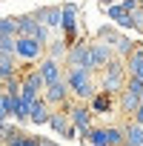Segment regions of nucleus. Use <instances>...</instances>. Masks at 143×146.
Here are the masks:
<instances>
[{"mask_svg":"<svg viewBox=\"0 0 143 146\" xmlns=\"http://www.w3.org/2000/svg\"><path fill=\"white\" fill-rule=\"evenodd\" d=\"M43 54H46V46L40 40L20 37V35L15 37V57H17V63H37Z\"/></svg>","mask_w":143,"mask_h":146,"instance_id":"5","label":"nucleus"},{"mask_svg":"<svg viewBox=\"0 0 143 146\" xmlns=\"http://www.w3.org/2000/svg\"><path fill=\"white\" fill-rule=\"evenodd\" d=\"M40 95H43V100H46L52 109H63V106L72 100L69 86H66V80H63V78H60V80H54V83H46V89H43Z\"/></svg>","mask_w":143,"mask_h":146,"instance_id":"7","label":"nucleus"},{"mask_svg":"<svg viewBox=\"0 0 143 146\" xmlns=\"http://www.w3.org/2000/svg\"><path fill=\"white\" fill-rule=\"evenodd\" d=\"M126 63H123V57H112L100 72H97V89L100 92H109V95H120L123 92V86H126Z\"/></svg>","mask_w":143,"mask_h":146,"instance_id":"2","label":"nucleus"},{"mask_svg":"<svg viewBox=\"0 0 143 146\" xmlns=\"http://www.w3.org/2000/svg\"><path fill=\"white\" fill-rule=\"evenodd\" d=\"M132 49H134V40H132L129 35H123V32H120V37L112 43V52H115V57H126Z\"/></svg>","mask_w":143,"mask_h":146,"instance_id":"20","label":"nucleus"},{"mask_svg":"<svg viewBox=\"0 0 143 146\" xmlns=\"http://www.w3.org/2000/svg\"><path fill=\"white\" fill-rule=\"evenodd\" d=\"M0 92H3V83H0Z\"/></svg>","mask_w":143,"mask_h":146,"instance_id":"35","label":"nucleus"},{"mask_svg":"<svg viewBox=\"0 0 143 146\" xmlns=\"http://www.w3.org/2000/svg\"><path fill=\"white\" fill-rule=\"evenodd\" d=\"M60 32H63V40L72 46L80 40V26H77V17H80V9L77 3H63L60 6Z\"/></svg>","mask_w":143,"mask_h":146,"instance_id":"3","label":"nucleus"},{"mask_svg":"<svg viewBox=\"0 0 143 146\" xmlns=\"http://www.w3.org/2000/svg\"><path fill=\"white\" fill-rule=\"evenodd\" d=\"M60 137H66V140H75V137H80V129H77L75 123H69V126H66V132H63Z\"/></svg>","mask_w":143,"mask_h":146,"instance_id":"29","label":"nucleus"},{"mask_svg":"<svg viewBox=\"0 0 143 146\" xmlns=\"http://www.w3.org/2000/svg\"><path fill=\"white\" fill-rule=\"evenodd\" d=\"M20 135H23L20 126H15V123H9V120L0 123V143H9V140H15V137H20Z\"/></svg>","mask_w":143,"mask_h":146,"instance_id":"22","label":"nucleus"},{"mask_svg":"<svg viewBox=\"0 0 143 146\" xmlns=\"http://www.w3.org/2000/svg\"><path fill=\"white\" fill-rule=\"evenodd\" d=\"M117 37H120V29H117L115 23H106V26H100V29L95 32V40H100V43H109V46H112Z\"/></svg>","mask_w":143,"mask_h":146,"instance_id":"19","label":"nucleus"},{"mask_svg":"<svg viewBox=\"0 0 143 146\" xmlns=\"http://www.w3.org/2000/svg\"><path fill=\"white\" fill-rule=\"evenodd\" d=\"M83 140H89L92 146H106V126H89Z\"/></svg>","mask_w":143,"mask_h":146,"instance_id":"21","label":"nucleus"},{"mask_svg":"<svg viewBox=\"0 0 143 146\" xmlns=\"http://www.w3.org/2000/svg\"><path fill=\"white\" fill-rule=\"evenodd\" d=\"M3 120H9V115H6V109H3V103H0V123Z\"/></svg>","mask_w":143,"mask_h":146,"instance_id":"34","label":"nucleus"},{"mask_svg":"<svg viewBox=\"0 0 143 146\" xmlns=\"http://www.w3.org/2000/svg\"><path fill=\"white\" fill-rule=\"evenodd\" d=\"M17 69H20V63H17L15 54H0V83L9 80V78H15Z\"/></svg>","mask_w":143,"mask_h":146,"instance_id":"15","label":"nucleus"},{"mask_svg":"<svg viewBox=\"0 0 143 146\" xmlns=\"http://www.w3.org/2000/svg\"><path fill=\"white\" fill-rule=\"evenodd\" d=\"M66 49H69V43L63 40V35H60V37H52V40L46 43V54L54 57V60H63V57H66Z\"/></svg>","mask_w":143,"mask_h":146,"instance_id":"18","label":"nucleus"},{"mask_svg":"<svg viewBox=\"0 0 143 146\" xmlns=\"http://www.w3.org/2000/svg\"><path fill=\"white\" fill-rule=\"evenodd\" d=\"M126 63V75L129 78H140L143 80V43H134V49L123 57Z\"/></svg>","mask_w":143,"mask_h":146,"instance_id":"11","label":"nucleus"},{"mask_svg":"<svg viewBox=\"0 0 143 146\" xmlns=\"http://www.w3.org/2000/svg\"><path fill=\"white\" fill-rule=\"evenodd\" d=\"M123 126H106V146H123Z\"/></svg>","mask_w":143,"mask_h":146,"instance_id":"23","label":"nucleus"},{"mask_svg":"<svg viewBox=\"0 0 143 146\" xmlns=\"http://www.w3.org/2000/svg\"><path fill=\"white\" fill-rule=\"evenodd\" d=\"M89 109H92V115H112V112H117V100H115V95L97 89L89 100Z\"/></svg>","mask_w":143,"mask_h":146,"instance_id":"10","label":"nucleus"},{"mask_svg":"<svg viewBox=\"0 0 143 146\" xmlns=\"http://www.w3.org/2000/svg\"><path fill=\"white\" fill-rule=\"evenodd\" d=\"M115 57V52H112V46L109 43H100V40H89V69L92 72H100L109 60Z\"/></svg>","mask_w":143,"mask_h":146,"instance_id":"8","label":"nucleus"},{"mask_svg":"<svg viewBox=\"0 0 143 146\" xmlns=\"http://www.w3.org/2000/svg\"><path fill=\"white\" fill-rule=\"evenodd\" d=\"M97 3H100V6L106 9V6H112V3H120V0H97Z\"/></svg>","mask_w":143,"mask_h":146,"instance_id":"33","label":"nucleus"},{"mask_svg":"<svg viewBox=\"0 0 143 146\" xmlns=\"http://www.w3.org/2000/svg\"><path fill=\"white\" fill-rule=\"evenodd\" d=\"M120 6H123L126 12H132V9H137V6H140V0H120Z\"/></svg>","mask_w":143,"mask_h":146,"instance_id":"30","label":"nucleus"},{"mask_svg":"<svg viewBox=\"0 0 143 146\" xmlns=\"http://www.w3.org/2000/svg\"><path fill=\"white\" fill-rule=\"evenodd\" d=\"M63 112L69 115V123H75V126L80 129V137L89 132V126H95V123H92V120H95V115H92L89 103H83V100H75V98H72V100L63 106Z\"/></svg>","mask_w":143,"mask_h":146,"instance_id":"4","label":"nucleus"},{"mask_svg":"<svg viewBox=\"0 0 143 146\" xmlns=\"http://www.w3.org/2000/svg\"><path fill=\"white\" fill-rule=\"evenodd\" d=\"M63 66L66 69H89V40L80 37L77 43H72L66 49V57H63ZM92 72V69H89Z\"/></svg>","mask_w":143,"mask_h":146,"instance_id":"6","label":"nucleus"},{"mask_svg":"<svg viewBox=\"0 0 143 146\" xmlns=\"http://www.w3.org/2000/svg\"><path fill=\"white\" fill-rule=\"evenodd\" d=\"M63 60H54V57H49V54H43L40 60H37V72L43 75V80L46 83H54V80H60L63 78Z\"/></svg>","mask_w":143,"mask_h":146,"instance_id":"9","label":"nucleus"},{"mask_svg":"<svg viewBox=\"0 0 143 146\" xmlns=\"http://www.w3.org/2000/svg\"><path fill=\"white\" fill-rule=\"evenodd\" d=\"M123 135H126L123 146H143V123L129 117V123H123Z\"/></svg>","mask_w":143,"mask_h":146,"instance_id":"14","label":"nucleus"},{"mask_svg":"<svg viewBox=\"0 0 143 146\" xmlns=\"http://www.w3.org/2000/svg\"><path fill=\"white\" fill-rule=\"evenodd\" d=\"M63 80L69 86V95L83 103H89L92 95L97 92V72L89 69H63Z\"/></svg>","mask_w":143,"mask_h":146,"instance_id":"1","label":"nucleus"},{"mask_svg":"<svg viewBox=\"0 0 143 146\" xmlns=\"http://www.w3.org/2000/svg\"><path fill=\"white\" fill-rule=\"evenodd\" d=\"M0 54H15V37L0 35Z\"/></svg>","mask_w":143,"mask_h":146,"instance_id":"27","label":"nucleus"},{"mask_svg":"<svg viewBox=\"0 0 143 146\" xmlns=\"http://www.w3.org/2000/svg\"><path fill=\"white\" fill-rule=\"evenodd\" d=\"M140 9H143V0H140Z\"/></svg>","mask_w":143,"mask_h":146,"instance_id":"36","label":"nucleus"},{"mask_svg":"<svg viewBox=\"0 0 143 146\" xmlns=\"http://www.w3.org/2000/svg\"><path fill=\"white\" fill-rule=\"evenodd\" d=\"M126 92H132V95H140L143 92V80L140 78H126V86H123Z\"/></svg>","mask_w":143,"mask_h":146,"instance_id":"28","label":"nucleus"},{"mask_svg":"<svg viewBox=\"0 0 143 146\" xmlns=\"http://www.w3.org/2000/svg\"><path fill=\"white\" fill-rule=\"evenodd\" d=\"M129 23H132V29H134V32H140V35H143V9H140V6L129 12Z\"/></svg>","mask_w":143,"mask_h":146,"instance_id":"24","label":"nucleus"},{"mask_svg":"<svg viewBox=\"0 0 143 146\" xmlns=\"http://www.w3.org/2000/svg\"><path fill=\"white\" fill-rule=\"evenodd\" d=\"M37 146H60V143L52 140V137H40V135H37Z\"/></svg>","mask_w":143,"mask_h":146,"instance_id":"32","label":"nucleus"},{"mask_svg":"<svg viewBox=\"0 0 143 146\" xmlns=\"http://www.w3.org/2000/svg\"><path fill=\"white\" fill-rule=\"evenodd\" d=\"M3 146H26V132H23L20 137H15V140H9V143H3Z\"/></svg>","mask_w":143,"mask_h":146,"instance_id":"31","label":"nucleus"},{"mask_svg":"<svg viewBox=\"0 0 143 146\" xmlns=\"http://www.w3.org/2000/svg\"><path fill=\"white\" fill-rule=\"evenodd\" d=\"M54 135H63L66 132V126H69V115L63 112V109H52V115H49V123H46Z\"/></svg>","mask_w":143,"mask_h":146,"instance_id":"17","label":"nucleus"},{"mask_svg":"<svg viewBox=\"0 0 143 146\" xmlns=\"http://www.w3.org/2000/svg\"><path fill=\"white\" fill-rule=\"evenodd\" d=\"M49 115H52V106L43 100V95L29 106V123H34V126H46L49 123Z\"/></svg>","mask_w":143,"mask_h":146,"instance_id":"13","label":"nucleus"},{"mask_svg":"<svg viewBox=\"0 0 143 146\" xmlns=\"http://www.w3.org/2000/svg\"><path fill=\"white\" fill-rule=\"evenodd\" d=\"M32 15H34V20H37V23L49 26L52 32H54V29H60V15H63V12H60V6H40V9H34Z\"/></svg>","mask_w":143,"mask_h":146,"instance_id":"12","label":"nucleus"},{"mask_svg":"<svg viewBox=\"0 0 143 146\" xmlns=\"http://www.w3.org/2000/svg\"><path fill=\"white\" fill-rule=\"evenodd\" d=\"M0 35H9V37H15V35H17L15 17H0Z\"/></svg>","mask_w":143,"mask_h":146,"instance_id":"25","label":"nucleus"},{"mask_svg":"<svg viewBox=\"0 0 143 146\" xmlns=\"http://www.w3.org/2000/svg\"><path fill=\"white\" fill-rule=\"evenodd\" d=\"M3 92H6V95H20V75L3 80Z\"/></svg>","mask_w":143,"mask_h":146,"instance_id":"26","label":"nucleus"},{"mask_svg":"<svg viewBox=\"0 0 143 146\" xmlns=\"http://www.w3.org/2000/svg\"><path fill=\"white\" fill-rule=\"evenodd\" d=\"M137 103H140V95H132V92H120L117 95V109H120V115H129L132 117V112L137 109Z\"/></svg>","mask_w":143,"mask_h":146,"instance_id":"16","label":"nucleus"}]
</instances>
